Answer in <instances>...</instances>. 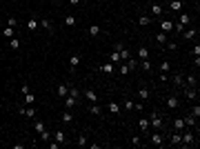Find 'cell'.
Instances as JSON below:
<instances>
[{"instance_id": "cell-1", "label": "cell", "mask_w": 200, "mask_h": 149, "mask_svg": "<svg viewBox=\"0 0 200 149\" xmlns=\"http://www.w3.org/2000/svg\"><path fill=\"white\" fill-rule=\"evenodd\" d=\"M149 127H153L156 131H160V129H162V116H160L158 111H153L151 116H149Z\"/></svg>"}, {"instance_id": "cell-2", "label": "cell", "mask_w": 200, "mask_h": 149, "mask_svg": "<svg viewBox=\"0 0 200 149\" xmlns=\"http://www.w3.org/2000/svg\"><path fill=\"white\" fill-rule=\"evenodd\" d=\"M51 138H54L56 142H60V145H65V142H67V134H65L62 129H58V131H56L54 136H51Z\"/></svg>"}, {"instance_id": "cell-3", "label": "cell", "mask_w": 200, "mask_h": 149, "mask_svg": "<svg viewBox=\"0 0 200 149\" xmlns=\"http://www.w3.org/2000/svg\"><path fill=\"white\" fill-rule=\"evenodd\" d=\"M76 105H78V98H73V96L67 94L65 96V107H67V109H71V107H76Z\"/></svg>"}, {"instance_id": "cell-4", "label": "cell", "mask_w": 200, "mask_h": 149, "mask_svg": "<svg viewBox=\"0 0 200 149\" xmlns=\"http://www.w3.org/2000/svg\"><path fill=\"white\" fill-rule=\"evenodd\" d=\"M185 96H187L189 100H196V96H198V89H193V87H187V85H185Z\"/></svg>"}, {"instance_id": "cell-5", "label": "cell", "mask_w": 200, "mask_h": 149, "mask_svg": "<svg viewBox=\"0 0 200 149\" xmlns=\"http://www.w3.org/2000/svg\"><path fill=\"white\" fill-rule=\"evenodd\" d=\"M182 33H185V36H182V38H185V40H193V38L198 36V31L193 29V27H189V29H185V31H182Z\"/></svg>"}, {"instance_id": "cell-6", "label": "cell", "mask_w": 200, "mask_h": 149, "mask_svg": "<svg viewBox=\"0 0 200 149\" xmlns=\"http://www.w3.org/2000/svg\"><path fill=\"white\" fill-rule=\"evenodd\" d=\"M85 98H87L89 102H98V94H96L94 89H87L85 91Z\"/></svg>"}, {"instance_id": "cell-7", "label": "cell", "mask_w": 200, "mask_h": 149, "mask_svg": "<svg viewBox=\"0 0 200 149\" xmlns=\"http://www.w3.org/2000/svg\"><path fill=\"white\" fill-rule=\"evenodd\" d=\"M160 29H162L165 33H169L171 29H174V22H171V20H162V22H160Z\"/></svg>"}, {"instance_id": "cell-8", "label": "cell", "mask_w": 200, "mask_h": 149, "mask_svg": "<svg viewBox=\"0 0 200 149\" xmlns=\"http://www.w3.org/2000/svg\"><path fill=\"white\" fill-rule=\"evenodd\" d=\"M151 145H162V134L160 131H153L151 134Z\"/></svg>"}, {"instance_id": "cell-9", "label": "cell", "mask_w": 200, "mask_h": 149, "mask_svg": "<svg viewBox=\"0 0 200 149\" xmlns=\"http://www.w3.org/2000/svg\"><path fill=\"white\" fill-rule=\"evenodd\" d=\"M171 145H176V147L182 145V131H176V134L171 136Z\"/></svg>"}, {"instance_id": "cell-10", "label": "cell", "mask_w": 200, "mask_h": 149, "mask_svg": "<svg viewBox=\"0 0 200 149\" xmlns=\"http://www.w3.org/2000/svg\"><path fill=\"white\" fill-rule=\"evenodd\" d=\"M182 145H193V134L191 131H185V134H182Z\"/></svg>"}, {"instance_id": "cell-11", "label": "cell", "mask_w": 200, "mask_h": 149, "mask_svg": "<svg viewBox=\"0 0 200 149\" xmlns=\"http://www.w3.org/2000/svg\"><path fill=\"white\" fill-rule=\"evenodd\" d=\"M78 65H80V54H73L71 58H69V67H71V69H76Z\"/></svg>"}, {"instance_id": "cell-12", "label": "cell", "mask_w": 200, "mask_h": 149, "mask_svg": "<svg viewBox=\"0 0 200 149\" xmlns=\"http://www.w3.org/2000/svg\"><path fill=\"white\" fill-rule=\"evenodd\" d=\"M56 91H58L60 98H65V96L69 94V85H58V89H56Z\"/></svg>"}, {"instance_id": "cell-13", "label": "cell", "mask_w": 200, "mask_h": 149, "mask_svg": "<svg viewBox=\"0 0 200 149\" xmlns=\"http://www.w3.org/2000/svg\"><path fill=\"white\" fill-rule=\"evenodd\" d=\"M169 9H171V11H180V9H182V0H171V2H169Z\"/></svg>"}, {"instance_id": "cell-14", "label": "cell", "mask_w": 200, "mask_h": 149, "mask_svg": "<svg viewBox=\"0 0 200 149\" xmlns=\"http://www.w3.org/2000/svg\"><path fill=\"white\" fill-rule=\"evenodd\" d=\"M174 85H176V87H185V78H182V73H176V76H174Z\"/></svg>"}, {"instance_id": "cell-15", "label": "cell", "mask_w": 200, "mask_h": 149, "mask_svg": "<svg viewBox=\"0 0 200 149\" xmlns=\"http://www.w3.org/2000/svg\"><path fill=\"white\" fill-rule=\"evenodd\" d=\"M151 14H153V16H162V5L153 2V5H151Z\"/></svg>"}, {"instance_id": "cell-16", "label": "cell", "mask_w": 200, "mask_h": 149, "mask_svg": "<svg viewBox=\"0 0 200 149\" xmlns=\"http://www.w3.org/2000/svg\"><path fill=\"white\" fill-rule=\"evenodd\" d=\"M167 107L169 109H176V107H178V98H176V96H169L167 98Z\"/></svg>"}, {"instance_id": "cell-17", "label": "cell", "mask_w": 200, "mask_h": 149, "mask_svg": "<svg viewBox=\"0 0 200 149\" xmlns=\"http://www.w3.org/2000/svg\"><path fill=\"white\" fill-rule=\"evenodd\" d=\"M174 127H176V131H185V120H182V118H176V120H174Z\"/></svg>"}, {"instance_id": "cell-18", "label": "cell", "mask_w": 200, "mask_h": 149, "mask_svg": "<svg viewBox=\"0 0 200 149\" xmlns=\"http://www.w3.org/2000/svg\"><path fill=\"white\" fill-rule=\"evenodd\" d=\"M138 58H140V60H147V58H149V49H147V47H140V49H138Z\"/></svg>"}, {"instance_id": "cell-19", "label": "cell", "mask_w": 200, "mask_h": 149, "mask_svg": "<svg viewBox=\"0 0 200 149\" xmlns=\"http://www.w3.org/2000/svg\"><path fill=\"white\" fill-rule=\"evenodd\" d=\"M102 73H113V62H105V65L100 67Z\"/></svg>"}, {"instance_id": "cell-20", "label": "cell", "mask_w": 200, "mask_h": 149, "mask_svg": "<svg viewBox=\"0 0 200 149\" xmlns=\"http://www.w3.org/2000/svg\"><path fill=\"white\" fill-rule=\"evenodd\" d=\"M138 127L142 129V134H145V131L149 129V120H147V118H140V120H138Z\"/></svg>"}, {"instance_id": "cell-21", "label": "cell", "mask_w": 200, "mask_h": 149, "mask_svg": "<svg viewBox=\"0 0 200 149\" xmlns=\"http://www.w3.org/2000/svg\"><path fill=\"white\" fill-rule=\"evenodd\" d=\"M156 42H158V45H165V42H167V33H165V31L156 33Z\"/></svg>"}, {"instance_id": "cell-22", "label": "cell", "mask_w": 200, "mask_h": 149, "mask_svg": "<svg viewBox=\"0 0 200 149\" xmlns=\"http://www.w3.org/2000/svg\"><path fill=\"white\" fill-rule=\"evenodd\" d=\"M107 109H109L111 113H120V105H118V102H109V105H107Z\"/></svg>"}, {"instance_id": "cell-23", "label": "cell", "mask_w": 200, "mask_h": 149, "mask_svg": "<svg viewBox=\"0 0 200 149\" xmlns=\"http://www.w3.org/2000/svg\"><path fill=\"white\" fill-rule=\"evenodd\" d=\"M171 69V62L169 60H162V62H160V71H162V73H167Z\"/></svg>"}, {"instance_id": "cell-24", "label": "cell", "mask_w": 200, "mask_h": 149, "mask_svg": "<svg viewBox=\"0 0 200 149\" xmlns=\"http://www.w3.org/2000/svg\"><path fill=\"white\" fill-rule=\"evenodd\" d=\"M189 22H191V16H189V14H180V25H185V27H187Z\"/></svg>"}, {"instance_id": "cell-25", "label": "cell", "mask_w": 200, "mask_h": 149, "mask_svg": "<svg viewBox=\"0 0 200 149\" xmlns=\"http://www.w3.org/2000/svg\"><path fill=\"white\" fill-rule=\"evenodd\" d=\"M138 96H140L142 100H147V98H149V89H147V87H140V89H138Z\"/></svg>"}, {"instance_id": "cell-26", "label": "cell", "mask_w": 200, "mask_h": 149, "mask_svg": "<svg viewBox=\"0 0 200 149\" xmlns=\"http://www.w3.org/2000/svg\"><path fill=\"white\" fill-rule=\"evenodd\" d=\"M76 145H78V147H85V145H87V136H85V134H80L78 138H76Z\"/></svg>"}, {"instance_id": "cell-27", "label": "cell", "mask_w": 200, "mask_h": 149, "mask_svg": "<svg viewBox=\"0 0 200 149\" xmlns=\"http://www.w3.org/2000/svg\"><path fill=\"white\" fill-rule=\"evenodd\" d=\"M14 33H16L14 27H5L2 29V36H7V38H14Z\"/></svg>"}, {"instance_id": "cell-28", "label": "cell", "mask_w": 200, "mask_h": 149, "mask_svg": "<svg viewBox=\"0 0 200 149\" xmlns=\"http://www.w3.org/2000/svg\"><path fill=\"white\" fill-rule=\"evenodd\" d=\"M100 31H102V29H100L98 25H91V27H89V36H98Z\"/></svg>"}, {"instance_id": "cell-29", "label": "cell", "mask_w": 200, "mask_h": 149, "mask_svg": "<svg viewBox=\"0 0 200 149\" xmlns=\"http://www.w3.org/2000/svg\"><path fill=\"white\" fill-rule=\"evenodd\" d=\"M193 125H196V118H193L191 113H189V116L185 118V127H193Z\"/></svg>"}, {"instance_id": "cell-30", "label": "cell", "mask_w": 200, "mask_h": 149, "mask_svg": "<svg viewBox=\"0 0 200 149\" xmlns=\"http://www.w3.org/2000/svg\"><path fill=\"white\" fill-rule=\"evenodd\" d=\"M25 102H27V105H33V102H36V96H33L31 91H29V94H25Z\"/></svg>"}, {"instance_id": "cell-31", "label": "cell", "mask_w": 200, "mask_h": 149, "mask_svg": "<svg viewBox=\"0 0 200 149\" xmlns=\"http://www.w3.org/2000/svg\"><path fill=\"white\" fill-rule=\"evenodd\" d=\"M149 22H151V18H147V16H140V18H138V25L140 27H147Z\"/></svg>"}, {"instance_id": "cell-32", "label": "cell", "mask_w": 200, "mask_h": 149, "mask_svg": "<svg viewBox=\"0 0 200 149\" xmlns=\"http://www.w3.org/2000/svg\"><path fill=\"white\" fill-rule=\"evenodd\" d=\"M118 60H122V58H120V51H113V54L109 56V62H113V65H116Z\"/></svg>"}, {"instance_id": "cell-33", "label": "cell", "mask_w": 200, "mask_h": 149, "mask_svg": "<svg viewBox=\"0 0 200 149\" xmlns=\"http://www.w3.org/2000/svg\"><path fill=\"white\" fill-rule=\"evenodd\" d=\"M9 47H11V49H18V47H20V40H18V38H9Z\"/></svg>"}, {"instance_id": "cell-34", "label": "cell", "mask_w": 200, "mask_h": 149, "mask_svg": "<svg viewBox=\"0 0 200 149\" xmlns=\"http://www.w3.org/2000/svg\"><path fill=\"white\" fill-rule=\"evenodd\" d=\"M89 111L94 113V116H100V107L96 105V102H91V107H89Z\"/></svg>"}, {"instance_id": "cell-35", "label": "cell", "mask_w": 200, "mask_h": 149, "mask_svg": "<svg viewBox=\"0 0 200 149\" xmlns=\"http://www.w3.org/2000/svg\"><path fill=\"white\" fill-rule=\"evenodd\" d=\"M65 25H67V27H73V25H76V16H67V18H65Z\"/></svg>"}, {"instance_id": "cell-36", "label": "cell", "mask_w": 200, "mask_h": 149, "mask_svg": "<svg viewBox=\"0 0 200 149\" xmlns=\"http://www.w3.org/2000/svg\"><path fill=\"white\" fill-rule=\"evenodd\" d=\"M129 56H131V54H129V49H127V47H122V49H120V58H122V62L127 60Z\"/></svg>"}, {"instance_id": "cell-37", "label": "cell", "mask_w": 200, "mask_h": 149, "mask_svg": "<svg viewBox=\"0 0 200 149\" xmlns=\"http://www.w3.org/2000/svg\"><path fill=\"white\" fill-rule=\"evenodd\" d=\"M131 145H134V147H140V145H145V142H142L140 136H134V138H131Z\"/></svg>"}, {"instance_id": "cell-38", "label": "cell", "mask_w": 200, "mask_h": 149, "mask_svg": "<svg viewBox=\"0 0 200 149\" xmlns=\"http://www.w3.org/2000/svg\"><path fill=\"white\" fill-rule=\"evenodd\" d=\"M127 67L129 69H136V67H138V60L136 58H127Z\"/></svg>"}, {"instance_id": "cell-39", "label": "cell", "mask_w": 200, "mask_h": 149, "mask_svg": "<svg viewBox=\"0 0 200 149\" xmlns=\"http://www.w3.org/2000/svg\"><path fill=\"white\" fill-rule=\"evenodd\" d=\"M27 29H29V31L36 29V18H29V20H27Z\"/></svg>"}, {"instance_id": "cell-40", "label": "cell", "mask_w": 200, "mask_h": 149, "mask_svg": "<svg viewBox=\"0 0 200 149\" xmlns=\"http://www.w3.org/2000/svg\"><path fill=\"white\" fill-rule=\"evenodd\" d=\"M25 116L33 118V116H36V109H33V107H25Z\"/></svg>"}, {"instance_id": "cell-41", "label": "cell", "mask_w": 200, "mask_h": 149, "mask_svg": "<svg viewBox=\"0 0 200 149\" xmlns=\"http://www.w3.org/2000/svg\"><path fill=\"white\" fill-rule=\"evenodd\" d=\"M118 71H120V73H122V76H127V73H129L131 69H129V67H127V62H122V67H120V69H118Z\"/></svg>"}, {"instance_id": "cell-42", "label": "cell", "mask_w": 200, "mask_h": 149, "mask_svg": "<svg viewBox=\"0 0 200 149\" xmlns=\"http://www.w3.org/2000/svg\"><path fill=\"white\" fill-rule=\"evenodd\" d=\"M62 123H71V111H65V113H62Z\"/></svg>"}, {"instance_id": "cell-43", "label": "cell", "mask_w": 200, "mask_h": 149, "mask_svg": "<svg viewBox=\"0 0 200 149\" xmlns=\"http://www.w3.org/2000/svg\"><path fill=\"white\" fill-rule=\"evenodd\" d=\"M16 25H18V20H16V18H11V16H9V18H7V27H14V29H16Z\"/></svg>"}, {"instance_id": "cell-44", "label": "cell", "mask_w": 200, "mask_h": 149, "mask_svg": "<svg viewBox=\"0 0 200 149\" xmlns=\"http://www.w3.org/2000/svg\"><path fill=\"white\" fill-rule=\"evenodd\" d=\"M142 62V69H145V71H149L151 69V62H149V58H147V60H140Z\"/></svg>"}, {"instance_id": "cell-45", "label": "cell", "mask_w": 200, "mask_h": 149, "mask_svg": "<svg viewBox=\"0 0 200 149\" xmlns=\"http://www.w3.org/2000/svg\"><path fill=\"white\" fill-rule=\"evenodd\" d=\"M29 91H31V87H29V85H27V82H25V85H22V87H20V94H22V96H25V94H29Z\"/></svg>"}, {"instance_id": "cell-46", "label": "cell", "mask_w": 200, "mask_h": 149, "mask_svg": "<svg viewBox=\"0 0 200 149\" xmlns=\"http://www.w3.org/2000/svg\"><path fill=\"white\" fill-rule=\"evenodd\" d=\"M40 25H42L47 31H51V22H49V20H45V18H42V20H40Z\"/></svg>"}, {"instance_id": "cell-47", "label": "cell", "mask_w": 200, "mask_h": 149, "mask_svg": "<svg viewBox=\"0 0 200 149\" xmlns=\"http://www.w3.org/2000/svg\"><path fill=\"white\" fill-rule=\"evenodd\" d=\"M69 96H73V98H78V96H80V91H78L76 87H69Z\"/></svg>"}, {"instance_id": "cell-48", "label": "cell", "mask_w": 200, "mask_h": 149, "mask_svg": "<svg viewBox=\"0 0 200 149\" xmlns=\"http://www.w3.org/2000/svg\"><path fill=\"white\" fill-rule=\"evenodd\" d=\"M36 131H38V134H42V131H45V123H40V120H38V123H36Z\"/></svg>"}, {"instance_id": "cell-49", "label": "cell", "mask_w": 200, "mask_h": 149, "mask_svg": "<svg viewBox=\"0 0 200 149\" xmlns=\"http://www.w3.org/2000/svg\"><path fill=\"white\" fill-rule=\"evenodd\" d=\"M174 29H176V31H178V33H180V31H185V29H187V27H185V25H180V22H176V25H174Z\"/></svg>"}, {"instance_id": "cell-50", "label": "cell", "mask_w": 200, "mask_h": 149, "mask_svg": "<svg viewBox=\"0 0 200 149\" xmlns=\"http://www.w3.org/2000/svg\"><path fill=\"white\" fill-rule=\"evenodd\" d=\"M40 138H42V140H51V134H49V131H47V129H45V131H42V134H40Z\"/></svg>"}, {"instance_id": "cell-51", "label": "cell", "mask_w": 200, "mask_h": 149, "mask_svg": "<svg viewBox=\"0 0 200 149\" xmlns=\"http://www.w3.org/2000/svg\"><path fill=\"white\" fill-rule=\"evenodd\" d=\"M193 85H196V78L189 76V78H187V87H193Z\"/></svg>"}, {"instance_id": "cell-52", "label": "cell", "mask_w": 200, "mask_h": 149, "mask_svg": "<svg viewBox=\"0 0 200 149\" xmlns=\"http://www.w3.org/2000/svg\"><path fill=\"white\" fill-rule=\"evenodd\" d=\"M191 116H193V118L200 116V107H193V109H191Z\"/></svg>"}, {"instance_id": "cell-53", "label": "cell", "mask_w": 200, "mask_h": 149, "mask_svg": "<svg viewBox=\"0 0 200 149\" xmlns=\"http://www.w3.org/2000/svg\"><path fill=\"white\" fill-rule=\"evenodd\" d=\"M193 56H196V58H200V45H196V47H193V51H191Z\"/></svg>"}, {"instance_id": "cell-54", "label": "cell", "mask_w": 200, "mask_h": 149, "mask_svg": "<svg viewBox=\"0 0 200 149\" xmlns=\"http://www.w3.org/2000/svg\"><path fill=\"white\" fill-rule=\"evenodd\" d=\"M134 105H136V102H131V100H125V109H134Z\"/></svg>"}, {"instance_id": "cell-55", "label": "cell", "mask_w": 200, "mask_h": 149, "mask_svg": "<svg viewBox=\"0 0 200 149\" xmlns=\"http://www.w3.org/2000/svg\"><path fill=\"white\" fill-rule=\"evenodd\" d=\"M165 45H167V49H169V51H174L176 47H178V45H176V42H165Z\"/></svg>"}, {"instance_id": "cell-56", "label": "cell", "mask_w": 200, "mask_h": 149, "mask_svg": "<svg viewBox=\"0 0 200 149\" xmlns=\"http://www.w3.org/2000/svg\"><path fill=\"white\" fill-rule=\"evenodd\" d=\"M69 2H71V5H80V0H69Z\"/></svg>"}]
</instances>
